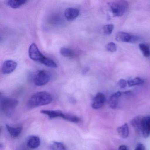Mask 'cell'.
I'll list each match as a JSON object with an SVG mask.
<instances>
[{
  "label": "cell",
  "instance_id": "cell-1",
  "mask_svg": "<svg viewBox=\"0 0 150 150\" xmlns=\"http://www.w3.org/2000/svg\"><path fill=\"white\" fill-rule=\"evenodd\" d=\"M53 100L52 96L50 93L45 91L38 92L33 94L28 102V107L29 108H34L40 106L48 105Z\"/></svg>",
  "mask_w": 150,
  "mask_h": 150
},
{
  "label": "cell",
  "instance_id": "cell-2",
  "mask_svg": "<svg viewBox=\"0 0 150 150\" xmlns=\"http://www.w3.org/2000/svg\"><path fill=\"white\" fill-rule=\"evenodd\" d=\"M108 6L113 16L115 17L123 15L129 8L128 3L125 1H117L110 2Z\"/></svg>",
  "mask_w": 150,
  "mask_h": 150
},
{
  "label": "cell",
  "instance_id": "cell-3",
  "mask_svg": "<svg viewBox=\"0 0 150 150\" xmlns=\"http://www.w3.org/2000/svg\"><path fill=\"white\" fill-rule=\"evenodd\" d=\"M18 100L12 98H3L1 99V106L2 112L7 116H11L18 105Z\"/></svg>",
  "mask_w": 150,
  "mask_h": 150
},
{
  "label": "cell",
  "instance_id": "cell-4",
  "mask_svg": "<svg viewBox=\"0 0 150 150\" xmlns=\"http://www.w3.org/2000/svg\"><path fill=\"white\" fill-rule=\"evenodd\" d=\"M50 79V76L47 72L44 70H39L34 74L33 81L35 85L40 86L47 84Z\"/></svg>",
  "mask_w": 150,
  "mask_h": 150
},
{
  "label": "cell",
  "instance_id": "cell-5",
  "mask_svg": "<svg viewBox=\"0 0 150 150\" xmlns=\"http://www.w3.org/2000/svg\"><path fill=\"white\" fill-rule=\"evenodd\" d=\"M28 54L30 59L40 63L45 57L41 53L37 45L35 43L30 45L29 48Z\"/></svg>",
  "mask_w": 150,
  "mask_h": 150
},
{
  "label": "cell",
  "instance_id": "cell-6",
  "mask_svg": "<svg viewBox=\"0 0 150 150\" xmlns=\"http://www.w3.org/2000/svg\"><path fill=\"white\" fill-rule=\"evenodd\" d=\"M115 39L117 42L133 43L137 42L139 38L126 32H119L117 34Z\"/></svg>",
  "mask_w": 150,
  "mask_h": 150
},
{
  "label": "cell",
  "instance_id": "cell-7",
  "mask_svg": "<svg viewBox=\"0 0 150 150\" xmlns=\"http://www.w3.org/2000/svg\"><path fill=\"white\" fill-rule=\"evenodd\" d=\"M141 134L144 138L150 136V116L143 117L141 120Z\"/></svg>",
  "mask_w": 150,
  "mask_h": 150
},
{
  "label": "cell",
  "instance_id": "cell-8",
  "mask_svg": "<svg viewBox=\"0 0 150 150\" xmlns=\"http://www.w3.org/2000/svg\"><path fill=\"white\" fill-rule=\"evenodd\" d=\"M105 102V95L102 93H98L94 97L91 106L94 109H99L103 107Z\"/></svg>",
  "mask_w": 150,
  "mask_h": 150
},
{
  "label": "cell",
  "instance_id": "cell-9",
  "mask_svg": "<svg viewBox=\"0 0 150 150\" xmlns=\"http://www.w3.org/2000/svg\"><path fill=\"white\" fill-rule=\"evenodd\" d=\"M17 66V63L13 60H6L2 64L1 68L2 73L4 74L12 73L16 69Z\"/></svg>",
  "mask_w": 150,
  "mask_h": 150
},
{
  "label": "cell",
  "instance_id": "cell-10",
  "mask_svg": "<svg viewBox=\"0 0 150 150\" xmlns=\"http://www.w3.org/2000/svg\"><path fill=\"white\" fill-rule=\"evenodd\" d=\"M80 11L78 8H68L65 11L64 15L67 20L73 21L79 16Z\"/></svg>",
  "mask_w": 150,
  "mask_h": 150
},
{
  "label": "cell",
  "instance_id": "cell-11",
  "mask_svg": "<svg viewBox=\"0 0 150 150\" xmlns=\"http://www.w3.org/2000/svg\"><path fill=\"white\" fill-rule=\"evenodd\" d=\"M42 114H44L49 117L50 118H55L57 117H62L64 119L65 114L59 110H41Z\"/></svg>",
  "mask_w": 150,
  "mask_h": 150
},
{
  "label": "cell",
  "instance_id": "cell-12",
  "mask_svg": "<svg viewBox=\"0 0 150 150\" xmlns=\"http://www.w3.org/2000/svg\"><path fill=\"white\" fill-rule=\"evenodd\" d=\"M41 144L40 138L37 136H31L29 137L27 140V145L30 148L36 149L39 147Z\"/></svg>",
  "mask_w": 150,
  "mask_h": 150
},
{
  "label": "cell",
  "instance_id": "cell-13",
  "mask_svg": "<svg viewBox=\"0 0 150 150\" xmlns=\"http://www.w3.org/2000/svg\"><path fill=\"white\" fill-rule=\"evenodd\" d=\"M122 93L121 92L118 91L110 96L109 100V104L111 108L115 109L117 108L119 98L122 96Z\"/></svg>",
  "mask_w": 150,
  "mask_h": 150
},
{
  "label": "cell",
  "instance_id": "cell-14",
  "mask_svg": "<svg viewBox=\"0 0 150 150\" xmlns=\"http://www.w3.org/2000/svg\"><path fill=\"white\" fill-rule=\"evenodd\" d=\"M143 116H138L133 118L131 121V124L137 132L141 133V120Z\"/></svg>",
  "mask_w": 150,
  "mask_h": 150
},
{
  "label": "cell",
  "instance_id": "cell-15",
  "mask_svg": "<svg viewBox=\"0 0 150 150\" xmlns=\"http://www.w3.org/2000/svg\"><path fill=\"white\" fill-rule=\"evenodd\" d=\"M6 128L10 136L13 138H16L19 137L21 135L22 131V127H12L7 124L6 125Z\"/></svg>",
  "mask_w": 150,
  "mask_h": 150
},
{
  "label": "cell",
  "instance_id": "cell-16",
  "mask_svg": "<svg viewBox=\"0 0 150 150\" xmlns=\"http://www.w3.org/2000/svg\"><path fill=\"white\" fill-rule=\"evenodd\" d=\"M117 130L118 135L122 138H126L129 136V126L126 123L124 124L122 126L118 127Z\"/></svg>",
  "mask_w": 150,
  "mask_h": 150
},
{
  "label": "cell",
  "instance_id": "cell-17",
  "mask_svg": "<svg viewBox=\"0 0 150 150\" xmlns=\"http://www.w3.org/2000/svg\"><path fill=\"white\" fill-rule=\"evenodd\" d=\"M27 1V0H9L7 1V5L12 8H17L26 4Z\"/></svg>",
  "mask_w": 150,
  "mask_h": 150
},
{
  "label": "cell",
  "instance_id": "cell-18",
  "mask_svg": "<svg viewBox=\"0 0 150 150\" xmlns=\"http://www.w3.org/2000/svg\"><path fill=\"white\" fill-rule=\"evenodd\" d=\"M41 63L43 64L44 65L46 66L49 67L57 68L58 67L57 64L55 61H53L52 59L48 58L45 57L42 60Z\"/></svg>",
  "mask_w": 150,
  "mask_h": 150
},
{
  "label": "cell",
  "instance_id": "cell-19",
  "mask_svg": "<svg viewBox=\"0 0 150 150\" xmlns=\"http://www.w3.org/2000/svg\"><path fill=\"white\" fill-rule=\"evenodd\" d=\"M144 81L139 77H137L132 79L129 80L127 81V84L129 86L131 87L133 86H138L144 83Z\"/></svg>",
  "mask_w": 150,
  "mask_h": 150
},
{
  "label": "cell",
  "instance_id": "cell-20",
  "mask_svg": "<svg viewBox=\"0 0 150 150\" xmlns=\"http://www.w3.org/2000/svg\"><path fill=\"white\" fill-rule=\"evenodd\" d=\"M51 150H66L65 146L61 142L55 141L50 146Z\"/></svg>",
  "mask_w": 150,
  "mask_h": 150
},
{
  "label": "cell",
  "instance_id": "cell-21",
  "mask_svg": "<svg viewBox=\"0 0 150 150\" xmlns=\"http://www.w3.org/2000/svg\"><path fill=\"white\" fill-rule=\"evenodd\" d=\"M60 53L62 56L65 57H71L74 56V52L72 50L65 47H63L60 49Z\"/></svg>",
  "mask_w": 150,
  "mask_h": 150
},
{
  "label": "cell",
  "instance_id": "cell-22",
  "mask_svg": "<svg viewBox=\"0 0 150 150\" xmlns=\"http://www.w3.org/2000/svg\"><path fill=\"white\" fill-rule=\"evenodd\" d=\"M139 48L144 57H149L150 56V50L147 45L141 43L139 45Z\"/></svg>",
  "mask_w": 150,
  "mask_h": 150
},
{
  "label": "cell",
  "instance_id": "cell-23",
  "mask_svg": "<svg viewBox=\"0 0 150 150\" xmlns=\"http://www.w3.org/2000/svg\"><path fill=\"white\" fill-rule=\"evenodd\" d=\"M64 119L72 122L77 123L80 121L79 117L73 115L65 114Z\"/></svg>",
  "mask_w": 150,
  "mask_h": 150
},
{
  "label": "cell",
  "instance_id": "cell-24",
  "mask_svg": "<svg viewBox=\"0 0 150 150\" xmlns=\"http://www.w3.org/2000/svg\"><path fill=\"white\" fill-rule=\"evenodd\" d=\"M114 26L112 24H109L105 25L103 28L104 34L107 35H110L112 33L114 30Z\"/></svg>",
  "mask_w": 150,
  "mask_h": 150
},
{
  "label": "cell",
  "instance_id": "cell-25",
  "mask_svg": "<svg viewBox=\"0 0 150 150\" xmlns=\"http://www.w3.org/2000/svg\"><path fill=\"white\" fill-rule=\"evenodd\" d=\"M106 49L109 52H114L117 50L116 45L113 42L109 43L106 45Z\"/></svg>",
  "mask_w": 150,
  "mask_h": 150
},
{
  "label": "cell",
  "instance_id": "cell-26",
  "mask_svg": "<svg viewBox=\"0 0 150 150\" xmlns=\"http://www.w3.org/2000/svg\"><path fill=\"white\" fill-rule=\"evenodd\" d=\"M127 84V82H126V80L123 79L120 80L118 82V86L121 88H125Z\"/></svg>",
  "mask_w": 150,
  "mask_h": 150
},
{
  "label": "cell",
  "instance_id": "cell-27",
  "mask_svg": "<svg viewBox=\"0 0 150 150\" xmlns=\"http://www.w3.org/2000/svg\"><path fill=\"white\" fill-rule=\"evenodd\" d=\"M134 150H146L145 146L142 143H138Z\"/></svg>",
  "mask_w": 150,
  "mask_h": 150
},
{
  "label": "cell",
  "instance_id": "cell-28",
  "mask_svg": "<svg viewBox=\"0 0 150 150\" xmlns=\"http://www.w3.org/2000/svg\"><path fill=\"white\" fill-rule=\"evenodd\" d=\"M118 150H128L127 146L124 145L120 146L118 147Z\"/></svg>",
  "mask_w": 150,
  "mask_h": 150
}]
</instances>
